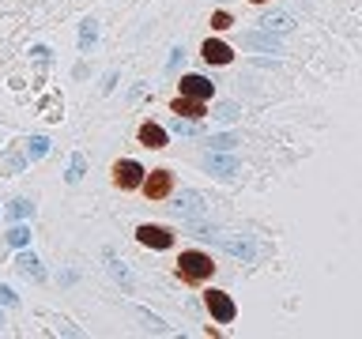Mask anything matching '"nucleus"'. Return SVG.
<instances>
[{"label": "nucleus", "mask_w": 362, "mask_h": 339, "mask_svg": "<svg viewBox=\"0 0 362 339\" xmlns=\"http://www.w3.org/2000/svg\"><path fill=\"white\" fill-rule=\"evenodd\" d=\"M211 271H215L211 256H208V253H197V249L181 253V260H177V275L185 279V282H208Z\"/></svg>", "instance_id": "1"}, {"label": "nucleus", "mask_w": 362, "mask_h": 339, "mask_svg": "<svg viewBox=\"0 0 362 339\" xmlns=\"http://www.w3.org/2000/svg\"><path fill=\"white\" fill-rule=\"evenodd\" d=\"M197 234L200 237H208V242H215L223 249V253H230V256H238V260H253L257 256V249L245 242V237H223V234H215V230H208V226H197Z\"/></svg>", "instance_id": "2"}, {"label": "nucleus", "mask_w": 362, "mask_h": 339, "mask_svg": "<svg viewBox=\"0 0 362 339\" xmlns=\"http://www.w3.org/2000/svg\"><path fill=\"white\" fill-rule=\"evenodd\" d=\"M140 189H144L147 200H166L170 192H174V174H170V170H151V174H144Z\"/></svg>", "instance_id": "3"}, {"label": "nucleus", "mask_w": 362, "mask_h": 339, "mask_svg": "<svg viewBox=\"0 0 362 339\" xmlns=\"http://www.w3.org/2000/svg\"><path fill=\"white\" fill-rule=\"evenodd\" d=\"M204 305H208V313H211L219 324H230L234 316H238L234 298H230V294H223V290H208V294H204Z\"/></svg>", "instance_id": "4"}, {"label": "nucleus", "mask_w": 362, "mask_h": 339, "mask_svg": "<svg viewBox=\"0 0 362 339\" xmlns=\"http://www.w3.org/2000/svg\"><path fill=\"white\" fill-rule=\"evenodd\" d=\"M144 174H147V170H144L140 162H136V158H121V162L113 166V185L124 189V192H129V189H140Z\"/></svg>", "instance_id": "5"}, {"label": "nucleus", "mask_w": 362, "mask_h": 339, "mask_svg": "<svg viewBox=\"0 0 362 339\" xmlns=\"http://www.w3.org/2000/svg\"><path fill=\"white\" fill-rule=\"evenodd\" d=\"M136 242L147 245V249H170L174 245V234H170L166 226H140V230H136Z\"/></svg>", "instance_id": "6"}, {"label": "nucleus", "mask_w": 362, "mask_h": 339, "mask_svg": "<svg viewBox=\"0 0 362 339\" xmlns=\"http://www.w3.org/2000/svg\"><path fill=\"white\" fill-rule=\"evenodd\" d=\"M249 49H264V53H283V42H279V34L276 30H253V34H245L242 38Z\"/></svg>", "instance_id": "7"}, {"label": "nucleus", "mask_w": 362, "mask_h": 339, "mask_svg": "<svg viewBox=\"0 0 362 339\" xmlns=\"http://www.w3.org/2000/svg\"><path fill=\"white\" fill-rule=\"evenodd\" d=\"M204 166H208L211 174H219V177H234L238 174V158L234 155H223V151H208Z\"/></svg>", "instance_id": "8"}, {"label": "nucleus", "mask_w": 362, "mask_h": 339, "mask_svg": "<svg viewBox=\"0 0 362 339\" xmlns=\"http://www.w3.org/2000/svg\"><path fill=\"white\" fill-rule=\"evenodd\" d=\"M16 268H19V275H23V279H30V282H42V279H45L42 260L34 256V253H27V249H23V253L16 256Z\"/></svg>", "instance_id": "9"}, {"label": "nucleus", "mask_w": 362, "mask_h": 339, "mask_svg": "<svg viewBox=\"0 0 362 339\" xmlns=\"http://www.w3.org/2000/svg\"><path fill=\"white\" fill-rule=\"evenodd\" d=\"M181 95H185V98H211L215 83H211V79H204V76H185V79H181Z\"/></svg>", "instance_id": "10"}, {"label": "nucleus", "mask_w": 362, "mask_h": 339, "mask_svg": "<svg viewBox=\"0 0 362 339\" xmlns=\"http://www.w3.org/2000/svg\"><path fill=\"white\" fill-rule=\"evenodd\" d=\"M170 109H174L177 117H185V121H200L204 113H208V109H204V98H185V95H177Z\"/></svg>", "instance_id": "11"}, {"label": "nucleus", "mask_w": 362, "mask_h": 339, "mask_svg": "<svg viewBox=\"0 0 362 339\" xmlns=\"http://www.w3.org/2000/svg\"><path fill=\"white\" fill-rule=\"evenodd\" d=\"M166 140H170V132L163 129V124H155V121H144V124H140V143H144V147L158 151V147H166Z\"/></svg>", "instance_id": "12"}, {"label": "nucleus", "mask_w": 362, "mask_h": 339, "mask_svg": "<svg viewBox=\"0 0 362 339\" xmlns=\"http://www.w3.org/2000/svg\"><path fill=\"white\" fill-rule=\"evenodd\" d=\"M204 61H208V64H230L234 61V49H230V45H226V42H215V38H208V42H204Z\"/></svg>", "instance_id": "13"}, {"label": "nucleus", "mask_w": 362, "mask_h": 339, "mask_svg": "<svg viewBox=\"0 0 362 339\" xmlns=\"http://www.w3.org/2000/svg\"><path fill=\"white\" fill-rule=\"evenodd\" d=\"M95 45H98V23L83 19V23H79V53H90Z\"/></svg>", "instance_id": "14"}, {"label": "nucleus", "mask_w": 362, "mask_h": 339, "mask_svg": "<svg viewBox=\"0 0 362 339\" xmlns=\"http://www.w3.org/2000/svg\"><path fill=\"white\" fill-rule=\"evenodd\" d=\"M260 27H264V30H276V34H283V30H291V27H294V16H291V11H272V16H264V19H260Z\"/></svg>", "instance_id": "15"}, {"label": "nucleus", "mask_w": 362, "mask_h": 339, "mask_svg": "<svg viewBox=\"0 0 362 339\" xmlns=\"http://www.w3.org/2000/svg\"><path fill=\"white\" fill-rule=\"evenodd\" d=\"M23 155H27V162H38V158L49 155V136H30L27 147H23Z\"/></svg>", "instance_id": "16"}, {"label": "nucleus", "mask_w": 362, "mask_h": 339, "mask_svg": "<svg viewBox=\"0 0 362 339\" xmlns=\"http://www.w3.org/2000/svg\"><path fill=\"white\" fill-rule=\"evenodd\" d=\"M181 200H185V203H177V215H185V219L192 222V219H197V215L204 211V203H200V192H181Z\"/></svg>", "instance_id": "17"}, {"label": "nucleus", "mask_w": 362, "mask_h": 339, "mask_svg": "<svg viewBox=\"0 0 362 339\" xmlns=\"http://www.w3.org/2000/svg\"><path fill=\"white\" fill-rule=\"evenodd\" d=\"M19 170H27V155H19V151L0 155V174H19Z\"/></svg>", "instance_id": "18"}, {"label": "nucleus", "mask_w": 362, "mask_h": 339, "mask_svg": "<svg viewBox=\"0 0 362 339\" xmlns=\"http://www.w3.org/2000/svg\"><path fill=\"white\" fill-rule=\"evenodd\" d=\"M4 242H8L11 249H27V245H30V230H27L23 222H16V226L4 234Z\"/></svg>", "instance_id": "19"}, {"label": "nucleus", "mask_w": 362, "mask_h": 339, "mask_svg": "<svg viewBox=\"0 0 362 339\" xmlns=\"http://www.w3.org/2000/svg\"><path fill=\"white\" fill-rule=\"evenodd\" d=\"M106 260H110V275L117 279L124 290H132V275H129V268H124V264H121V260L113 256V253H106Z\"/></svg>", "instance_id": "20"}, {"label": "nucleus", "mask_w": 362, "mask_h": 339, "mask_svg": "<svg viewBox=\"0 0 362 339\" xmlns=\"http://www.w3.org/2000/svg\"><path fill=\"white\" fill-rule=\"evenodd\" d=\"M83 174H87V158H83V155H72V162H68L64 181H68V185H79V181H83Z\"/></svg>", "instance_id": "21"}, {"label": "nucleus", "mask_w": 362, "mask_h": 339, "mask_svg": "<svg viewBox=\"0 0 362 339\" xmlns=\"http://www.w3.org/2000/svg\"><path fill=\"white\" fill-rule=\"evenodd\" d=\"M211 117H215V121H223V124H230V121L242 117V109H238L234 102H219V106L211 109Z\"/></svg>", "instance_id": "22"}, {"label": "nucleus", "mask_w": 362, "mask_h": 339, "mask_svg": "<svg viewBox=\"0 0 362 339\" xmlns=\"http://www.w3.org/2000/svg\"><path fill=\"white\" fill-rule=\"evenodd\" d=\"M30 215H34V203H30V200H11V208H8V219L23 222V219H30Z\"/></svg>", "instance_id": "23"}, {"label": "nucleus", "mask_w": 362, "mask_h": 339, "mask_svg": "<svg viewBox=\"0 0 362 339\" xmlns=\"http://www.w3.org/2000/svg\"><path fill=\"white\" fill-rule=\"evenodd\" d=\"M211 151H234V143H238V136H230V132H219V136H211Z\"/></svg>", "instance_id": "24"}, {"label": "nucleus", "mask_w": 362, "mask_h": 339, "mask_svg": "<svg viewBox=\"0 0 362 339\" xmlns=\"http://www.w3.org/2000/svg\"><path fill=\"white\" fill-rule=\"evenodd\" d=\"M181 61H185V49H181V45H174V49H170V61H166V72H177Z\"/></svg>", "instance_id": "25"}, {"label": "nucleus", "mask_w": 362, "mask_h": 339, "mask_svg": "<svg viewBox=\"0 0 362 339\" xmlns=\"http://www.w3.org/2000/svg\"><path fill=\"white\" fill-rule=\"evenodd\" d=\"M170 129H174L177 136H192V132H197V121H181V117H177L174 124H170Z\"/></svg>", "instance_id": "26"}, {"label": "nucleus", "mask_w": 362, "mask_h": 339, "mask_svg": "<svg viewBox=\"0 0 362 339\" xmlns=\"http://www.w3.org/2000/svg\"><path fill=\"white\" fill-rule=\"evenodd\" d=\"M230 16H226V11H215V16H211V30H226V27H230Z\"/></svg>", "instance_id": "27"}, {"label": "nucleus", "mask_w": 362, "mask_h": 339, "mask_svg": "<svg viewBox=\"0 0 362 339\" xmlns=\"http://www.w3.org/2000/svg\"><path fill=\"white\" fill-rule=\"evenodd\" d=\"M30 53H34V61H38L42 68H45V64H49V45H34V49H30Z\"/></svg>", "instance_id": "28"}, {"label": "nucleus", "mask_w": 362, "mask_h": 339, "mask_svg": "<svg viewBox=\"0 0 362 339\" xmlns=\"http://www.w3.org/2000/svg\"><path fill=\"white\" fill-rule=\"evenodd\" d=\"M0 305H19V298H16L11 287H0Z\"/></svg>", "instance_id": "29"}, {"label": "nucleus", "mask_w": 362, "mask_h": 339, "mask_svg": "<svg viewBox=\"0 0 362 339\" xmlns=\"http://www.w3.org/2000/svg\"><path fill=\"white\" fill-rule=\"evenodd\" d=\"M113 83H117V72H106V79H102V90L110 95V90H113Z\"/></svg>", "instance_id": "30"}, {"label": "nucleus", "mask_w": 362, "mask_h": 339, "mask_svg": "<svg viewBox=\"0 0 362 339\" xmlns=\"http://www.w3.org/2000/svg\"><path fill=\"white\" fill-rule=\"evenodd\" d=\"M253 4H268V0H253Z\"/></svg>", "instance_id": "31"}, {"label": "nucleus", "mask_w": 362, "mask_h": 339, "mask_svg": "<svg viewBox=\"0 0 362 339\" xmlns=\"http://www.w3.org/2000/svg\"><path fill=\"white\" fill-rule=\"evenodd\" d=\"M0 328H4V316H0Z\"/></svg>", "instance_id": "32"}]
</instances>
